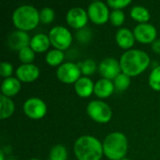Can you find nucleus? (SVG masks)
I'll return each mask as SVG.
<instances>
[{"mask_svg":"<svg viewBox=\"0 0 160 160\" xmlns=\"http://www.w3.org/2000/svg\"><path fill=\"white\" fill-rule=\"evenodd\" d=\"M150 57L147 52L139 49H131L124 52L120 58V67L124 74L136 77L147 69Z\"/></svg>","mask_w":160,"mask_h":160,"instance_id":"1","label":"nucleus"},{"mask_svg":"<svg viewBox=\"0 0 160 160\" xmlns=\"http://www.w3.org/2000/svg\"><path fill=\"white\" fill-rule=\"evenodd\" d=\"M73 151L78 160H100L104 155L102 142L91 135L78 138L74 142Z\"/></svg>","mask_w":160,"mask_h":160,"instance_id":"2","label":"nucleus"},{"mask_svg":"<svg viewBox=\"0 0 160 160\" xmlns=\"http://www.w3.org/2000/svg\"><path fill=\"white\" fill-rule=\"evenodd\" d=\"M103 153L110 160H122L128 150V142L122 132H112L107 135L103 142Z\"/></svg>","mask_w":160,"mask_h":160,"instance_id":"3","label":"nucleus"},{"mask_svg":"<svg viewBox=\"0 0 160 160\" xmlns=\"http://www.w3.org/2000/svg\"><path fill=\"white\" fill-rule=\"evenodd\" d=\"M12 22L21 31L35 29L39 23V11L31 5H22L15 8L12 13Z\"/></svg>","mask_w":160,"mask_h":160,"instance_id":"4","label":"nucleus"},{"mask_svg":"<svg viewBox=\"0 0 160 160\" xmlns=\"http://www.w3.org/2000/svg\"><path fill=\"white\" fill-rule=\"evenodd\" d=\"M86 112L89 117L98 124L109 123L112 117L111 107L102 100H92L86 107Z\"/></svg>","mask_w":160,"mask_h":160,"instance_id":"5","label":"nucleus"},{"mask_svg":"<svg viewBox=\"0 0 160 160\" xmlns=\"http://www.w3.org/2000/svg\"><path fill=\"white\" fill-rule=\"evenodd\" d=\"M48 36L51 45H52L54 49L60 50L62 52L68 50L72 43V35L70 31L62 25H56L52 27Z\"/></svg>","mask_w":160,"mask_h":160,"instance_id":"6","label":"nucleus"},{"mask_svg":"<svg viewBox=\"0 0 160 160\" xmlns=\"http://www.w3.org/2000/svg\"><path fill=\"white\" fill-rule=\"evenodd\" d=\"M82 71L79 67V65L72 63V62H67L62 64L60 67L57 68L56 70V77L57 79L66 84H72L81 78Z\"/></svg>","mask_w":160,"mask_h":160,"instance_id":"7","label":"nucleus"},{"mask_svg":"<svg viewBox=\"0 0 160 160\" xmlns=\"http://www.w3.org/2000/svg\"><path fill=\"white\" fill-rule=\"evenodd\" d=\"M110 11L108 5L102 1L92 2L87 8V14L92 22L102 25L110 20Z\"/></svg>","mask_w":160,"mask_h":160,"instance_id":"8","label":"nucleus"},{"mask_svg":"<svg viewBox=\"0 0 160 160\" xmlns=\"http://www.w3.org/2000/svg\"><path fill=\"white\" fill-rule=\"evenodd\" d=\"M23 112L29 118L38 120L45 116L47 112V105L38 98H30L23 104Z\"/></svg>","mask_w":160,"mask_h":160,"instance_id":"9","label":"nucleus"},{"mask_svg":"<svg viewBox=\"0 0 160 160\" xmlns=\"http://www.w3.org/2000/svg\"><path fill=\"white\" fill-rule=\"evenodd\" d=\"M98 72L103 79L110 81L114 80L121 72L120 61L112 57H107L103 59L98 65Z\"/></svg>","mask_w":160,"mask_h":160,"instance_id":"10","label":"nucleus"},{"mask_svg":"<svg viewBox=\"0 0 160 160\" xmlns=\"http://www.w3.org/2000/svg\"><path fill=\"white\" fill-rule=\"evenodd\" d=\"M88 14L82 8L75 7L70 8L66 15L68 24L74 29H83L88 22Z\"/></svg>","mask_w":160,"mask_h":160,"instance_id":"11","label":"nucleus"},{"mask_svg":"<svg viewBox=\"0 0 160 160\" xmlns=\"http://www.w3.org/2000/svg\"><path fill=\"white\" fill-rule=\"evenodd\" d=\"M136 40L143 44H152L158 36L156 27L151 23H139L133 30Z\"/></svg>","mask_w":160,"mask_h":160,"instance_id":"12","label":"nucleus"},{"mask_svg":"<svg viewBox=\"0 0 160 160\" xmlns=\"http://www.w3.org/2000/svg\"><path fill=\"white\" fill-rule=\"evenodd\" d=\"M30 41H31V38L29 35L27 34V32L17 30V31L12 32L8 36L7 44L11 50L20 52L22 49L30 46Z\"/></svg>","mask_w":160,"mask_h":160,"instance_id":"13","label":"nucleus"},{"mask_svg":"<svg viewBox=\"0 0 160 160\" xmlns=\"http://www.w3.org/2000/svg\"><path fill=\"white\" fill-rule=\"evenodd\" d=\"M16 76L21 82H33L39 77V69L34 64H22L16 69Z\"/></svg>","mask_w":160,"mask_h":160,"instance_id":"14","label":"nucleus"},{"mask_svg":"<svg viewBox=\"0 0 160 160\" xmlns=\"http://www.w3.org/2000/svg\"><path fill=\"white\" fill-rule=\"evenodd\" d=\"M115 40L117 45L124 50H130L135 43V36L133 31L128 28H120L115 35Z\"/></svg>","mask_w":160,"mask_h":160,"instance_id":"15","label":"nucleus"},{"mask_svg":"<svg viewBox=\"0 0 160 160\" xmlns=\"http://www.w3.org/2000/svg\"><path fill=\"white\" fill-rule=\"evenodd\" d=\"M95 83L89 77H81L74 84L76 94L81 98H88L94 93Z\"/></svg>","mask_w":160,"mask_h":160,"instance_id":"16","label":"nucleus"},{"mask_svg":"<svg viewBox=\"0 0 160 160\" xmlns=\"http://www.w3.org/2000/svg\"><path fill=\"white\" fill-rule=\"evenodd\" d=\"M114 90L113 82L102 78L95 83L94 94L99 98H108L112 95Z\"/></svg>","mask_w":160,"mask_h":160,"instance_id":"17","label":"nucleus"},{"mask_svg":"<svg viewBox=\"0 0 160 160\" xmlns=\"http://www.w3.org/2000/svg\"><path fill=\"white\" fill-rule=\"evenodd\" d=\"M22 88L21 82L15 77H9L4 79L1 84V92L2 95L8 98H11L16 96Z\"/></svg>","mask_w":160,"mask_h":160,"instance_id":"18","label":"nucleus"},{"mask_svg":"<svg viewBox=\"0 0 160 160\" xmlns=\"http://www.w3.org/2000/svg\"><path fill=\"white\" fill-rule=\"evenodd\" d=\"M51 45V41L48 35L39 33L35 35L33 38H31L30 41V48L38 53L45 52Z\"/></svg>","mask_w":160,"mask_h":160,"instance_id":"19","label":"nucleus"},{"mask_svg":"<svg viewBox=\"0 0 160 160\" xmlns=\"http://www.w3.org/2000/svg\"><path fill=\"white\" fill-rule=\"evenodd\" d=\"M15 111L14 102L10 98L0 96V118L2 120L10 117Z\"/></svg>","mask_w":160,"mask_h":160,"instance_id":"20","label":"nucleus"},{"mask_svg":"<svg viewBox=\"0 0 160 160\" xmlns=\"http://www.w3.org/2000/svg\"><path fill=\"white\" fill-rule=\"evenodd\" d=\"M130 16L140 23H147L151 18L149 10L143 6H134L130 9Z\"/></svg>","mask_w":160,"mask_h":160,"instance_id":"21","label":"nucleus"},{"mask_svg":"<svg viewBox=\"0 0 160 160\" xmlns=\"http://www.w3.org/2000/svg\"><path fill=\"white\" fill-rule=\"evenodd\" d=\"M65 59V53L64 52L60 50H51L47 52L45 60L46 63L51 67H60Z\"/></svg>","mask_w":160,"mask_h":160,"instance_id":"22","label":"nucleus"},{"mask_svg":"<svg viewBox=\"0 0 160 160\" xmlns=\"http://www.w3.org/2000/svg\"><path fill=\"white\" fill-rule=\"evenodd\" d=\"M68 159V151L66 147L62 144L54 145L49 155V160H67Z\"/></svg>","mask_w":160,"mask_h":160,"instance_id":"23","label":"nucleus"},{"mask_svg":"<svg viewBox=\"0 0 160 160\" xmlns=\"http://www.w3.org/2000/svg\"><path fill=\"white\" fill-rule=\"evenodd\" d=\"M113 84H114L115 90L123 92V91L127 90L129 87V85H130V77H128V75L121 72L113 80Z\"/></svg>","mask_w":160,"mask_h":160,"instance_id":"24","label":"nucleus"},{"mask_svg":"<svg viewBox=\"0 0 160 160\" xmlns=\"http://www.w3.org/2000/svg\"><path fill=\"white\" fill-rule=\"evenodd\" d=\"M18 57H19V60L24 65L32 64L35 59V52L30 48V46H28V47L22 49L18 52Z\"/></svg>","mask_w":160,"mask_h":160,"instance_id":"25","label":"nucleus"},{"mask_svg":"<svg viewBox=\"0 0 160 160\" xmlns=\"http://www.w3.org/2000/svg\"><path fill=\"white\" fill-rule=\"evenodd\" d=\"M82 74L85 75V77H88L90 75H93L96 70H97V64L94 60L92 59H87L85 61H83L82 63H81L79 65Z\"/></svg>","mask_w":160,"mask_h":160,"instance_id":"26","label":"nucleus"},{"mask_svg":"<svg viewBox=\"0 0 160 160\" xmlns=\"http://www.w3.org/2000/svg\"><path fill=\"white\" fill-rule=\"evenodd\" d=\"M149 85L155 91H160V65L156 67L149 76Z\"/></svg>","mask_w":160,"mask_h":160,"instance_id":"27","label":"nucleus"},{"mask_svg":"<svg viewBox=\"0 0 160 160\" xmlns=\"http://www.w3.org/2000/svg\"><path fill=\"white\" fill-rule=\"evenodd\" d=\"M125 13L120 9H113L110 13V21L114 26H121L125 22Z\"/></svg>","mask_w":160,"mask_h":160,"instance_id":"28","label":"nucleus"},{"mask_svg":"<svg viewBox=\"0 0 160 160\" xmlns=\"http://www.w3.org/2000/svg\"><path fill=\"white\" fill-rule=\"evenodd\" d=\"M54 20V11L52 8L46 7L39 11V21L44 24H49Z\"/></svg>","mask_w":160,"mask_h":160,"instance_id":"29","label":"nucleus"},{"mask_svg":"<svg viewBox=\"0 0 160 160\" xmlns=\"http://www.w3.org/2000/svg\"><path fill=\"white\" fill-rule=\"evenodd\" d=\"M106 4L113 9L122 10L124 8L131 4V0H108Z\"/></svg>","mask_w":160,"mask_h":160,"instance_id":"30","label":"nucleus"},{"mask_svg":"<svg viewBox=\"0 0 160 160\" xmlns=\"http://www.w3.org/2000/svg\"><path fill=\"white\" fill-rule=\"evenodd\" d=\"M13 73V67L8 62H2L0 66V74L3 78L7 79L11 77Z\"/></svg>","mask_w":160,"mask_h":160,"instance_id":"31","label":"nucleus"},{"mask_svg":"<svg viewBox=\"0 0 160 160\" xmlns=\"http://www.w3.org/2000/svg\"><path fill=\"white\" fill-rule=\"evenodd\" d=\"M89 29H81L78 34H77V37H78V39L82 42H85L87 40H89L90 38V35H89V32H88Z\"/></svg>","mask_w":160,"mask_h":160,"instance_id":"32","label":"nucleus"},{"mask_svg":"<svg viewBox=\"0 0 160 160\" xmlns=\"http://www.w3.org/2000/svg\"><path fill=\"white\" fill-rule=\"evenodd\" d=\"M152 50L158 53V54H160V39L159 38H157L153 43H152Z\"/></svg>","mask_w":160,"mask_h":160,"instance_id":"33","label":"nucleus"},{"mask_svg":"<svg viewBox=\"0 0 160 160\" xmlns=\"http://www.w3.org/2000/svg\"><path fill=\"white\" fill-rule=\"evenodd\" d=\"M0 160H5V156H4V153L2 151L0 152Z\"/></svg>","mask_w":160,"mask_h":160,"instance_id":"34","label":"nucleus"},{"mask_svg":"<svg viewBox=\"0 0 160 160\" xmlns=\"http://www.w3.org/2000/svg\"><path fill=\"white\" fill-rule=\"evenodd\" d=\"M29 160H39V159H38V158H31V159H29Z\"/></svg>","mask_w":160,"mask_h":160,"instance_id":"35","label":"nucleus"},{"mask_svg":"<svg viewBox=\"0 0 160 160\" xmlns=\"http://www.w3.org/2000/svg\"><path fill=\"white\" fill-rule=\"evenodd\" d=\"M122 160H130V159H128V158H123Z\"/></svg>","mask_w":160,"mask_h":160,"instance_id":"36","label":"nucleus"},{"mask_svg":"<svg viewBox=\"0 0 160 160\" xmlns=\"http://www.w3.org/2000/svg\"><path fill=\"white\" fill-rule=\"evenodd\" d=\"M77 160H78V159H77Z\"/></svg>","mask_w":160,"mask_h":160,"instance_id":"37","label":"nucleus"}]
</instances>
